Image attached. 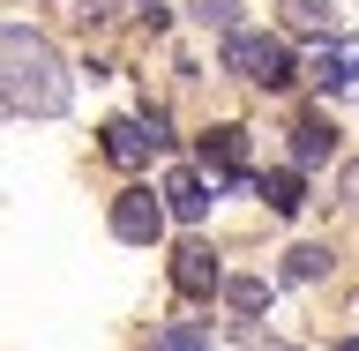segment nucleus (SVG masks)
Wrapping results in <instances>:
<instances>
[{
	"label": "nucleus",
	"instance_id": "1",
	"mask_svg": "<svg viewBox=\"0 0 359 351\" xmlns=\"http://www.w3.org/2000/svg\"><path fill=\"white\" fill-rule=\"evenodd\" d=\"M67 97H75V90H67L60 53H53L38 30L0 22V112H15V120H60Z\"/></svg>",
	"mask_w": 359,
	"mask_h": 351
},
{
	"label": "nucleus",
	"instance_id": "2",
	"mask_svg": "<svg viewBox=\"0 0 359 351\" xmlns=\"http://www.w3.org/2000/svg\"><path fill=\"white\" fill-rule=\"evenodd\" d=\"M224 67L255 90H292V45L269 30H224Z\"/></svg>",
	"mask_w": 359,
	"mask_h": 351
},
{
	"label": "nucleus",
	"instance_id": "3",
	"mask_svg": "<svg viewBox=\"0 0 359 351\" xmlns=\"http://www.w3.org/2000/svg\"><path fill=\"white\" fill-rule=\"evenodd\" d=\"M112 240L128 247H157L165 240V202L150 187H128V195H112Z\"/></svg>",
	"mask_w": 359,
	"mask_h": 351
},
{
	"label": "nucleus",
	"instance_id": "4",
	"mask_svg": "<svg viewBox=\"0 0 359 351\" xmlns=\"http://www.w3.org/2000/svg\"><path fill=\"white\" fill-rule=\"evenodd\" d=\"M157 202H165V217L202 224V217H210V202H217V179H202L195 165H172V172H165V187H157Z\"/></svg>",
	"mask_w": 359,
	"mask_h": 351
},
{
	"label": "nucleus",
	"instance_id": "5",
	"mask_svg": "<svg viewBox=\"0 0 359 351\" xmlns=\"http://www.w3.org/2000/svg\"><path fill=\"white\" fill-rule=\"evenodd\" d=\"M307 83L322 90H359V38H314V60H307Z\"/></svg>",
	"mask_w": 359,
	"mask_h": 351
},
{
	"label": "nucleus",
	"instance_id": "6",
	"mask_svg": "<svg viewBox=\"0 0 359 351\" xmlns=\"http://www.w3.org/2000/svg\"><path fill=\"white\" fill-rule=\"evenodd\" d=\"M105 157L120 165V172H135V165H150V157H157L150 128H142V112H120V120H105Z\"/></svg>",
	"mask_w": 359,
	"mask_h": 351
},
{
	"label": "nucleus",
	"instance_id": "7",
	"mask_svg": "<svg viewBox=\"0 0 359 351\" xmlns=\"http://www.w3.org/2000/svg\"><path fill=\"white\" fill-rule=\"evenodd\" d=\"M217 254H210V240H180L172 247V284L187 291V299H202V291H217Z\"/></svg>",
	"mask_w": 359,
	"mask_h": 351
},
{
	"label": "nucleus",
	"instance_id": "8",
	"mask_svg": "<svg viewBox=\"0 0 359 351\" xmlns=\"http://www.w3.org/2000/svg\"><path fill=\"white\" fill-rule=\"evenodd\" d=\"M240 165H247V135L240 128H210V135H202V172H210V179L240 172Z\"/></svg>",
	"mask_w": 359,
	"mask_h": 351
},
{
	"label": "nucleus",
	"instance_id": "9",
	"mask_svg": "<svg viewBox=\"0 0 359 351\" xmlns=\"http://www.w3.org/2000/svg\"><path fill=\"white\" fill-rule=\"evenodd\" d=\"M255 195H262L269 209H277V217H292V209L307 202V179H299V172L285 165V172H262V179H255Z\"/></svg>",
	"mask_w": 359,
	"mask_h": 351
},
{
	"label": "nucleus",
	"instance_id": "10",
	"mask_svg": "<svg viewBox=\"0 0 359 351\" xmlns=\"http://www.w3.org/2000/svg\"><path fill=\"white\" fill-rule=\"evenodd\" d=\"M330 142L337 135L322 128V120H299V128H292V172H314V165L330 157Z\"/></svg>",
	"mask_w": 359,
	"mask_h": 351
},
{
	"label": "nucleus",
	"instance_id": "11",
	"mask_svg": "<svg viewBox=\"0 0 359 351\" xmlns=\"http://www.w3.org/2000/svg\"><path fill=\"white\" fill-rule=\"evenodd\" d=\"M330 262H337L330 247L307 240V247H292V254H285V277H292V284H322V277H330Z\"/></svg>",
	"mask_w": 359,
	"mask_h": 351
},
{
	"label": "nucleus",
	"instance_id": "12",
	"mask_svg": "<svg viewBox=\"0 0 359 351\" xmlns=\"http://www.w3.org/2000/svg\"><path fill=\"white\" fill-rule=\"evenodd\" d=\"M277 15H285L292 38H330V8H322V0H285Z\"/></svg>",
	"mask_w": 359,
	"mask_h": 351
},
{
	"label": "nucleus",
	"instance_id": "13",
	"mask_svg": "<svg viewBox=\"0 0 359 351\" xmlns=\"http://www.w3.org/2000/svg\"><path fill=\"white\" fill-rule=\"evenodd\" d=\"M217 291H224V307H232V314H262L269 307V284H262V277H217Z\"/></svg>",
	"mask_w": 359,
	"mask_h": 351
},
{
	"label": "nucleus",
	"instance_id": "14",
	"mask_svg": "<svg viewBox=\"0 0 359 351\" xmlns=\"http://www.w3.org/2000/svg\"><path fill=\"white\" fill-rule=\"evenodd\" d=\"M150 351H217V344H210L202 322H165V329L150 336Z\"/></svg>",
	"mask_w": 359,
	"mask_h": 351
},
{
	"label": "nucleus",
	"instance_id": "15",
	"mask_svg": "<svg viewBox=\"0 0 359 351\" xmlns=\"http://www.w3.org/2000/svg\"><path fill=\"white\" fill-rule=\"evenodd\" d=\"M187 22H210V30H240V0H187Z\"/></svg>",
	"mask_w": 359,
	"mask_h": 351
},
{
	"label": "nucleus",
	"instance_id": "16",
	"mask_svg": "<svg viewBox=\"0 0 359 351\" xmlns=\"http://www.w3.org/2000/svg\"><path fill=\"white\" fill-rule=\"evenodd\" d=\"M142 8H150V0H83L90 22H105V15H142Z\"/></svg>",
	"mask_w": 359,
	"mask_h": 351
},
{
	"label": "nucleus",
	"instance_id": "17",
	"mask_svg": "<svg viewBox=\"0 0 359 351\" xmlns=\"http://www.w3.org/2000/svg\"><path fill=\"white\" fill-rule=\"evenodd\" d=\"M337 195H344V202L359 209V165H344V172H337Z\"/></svg>",
	"mask_w": 359,
	"mask_h": 351
},
{
	"label": "nucleus",
	"instance_id": "18",
	"mask_svg": "<svg viewBox=\"0 0 359 351\" xmlns=\"http://www.w3.org/2000/svg\"><path fill=\"white\" fill-rule=\"evenodd\" d=\"M330 351H359V336H344V344H330Z\"/></svg>",
	"mask_w": 359,
	"mask_h": 351
},
{
	"label": "nucleus",
	"instance_id": "19",
	"mask_svg": "<svg viewBox=\"0 0 359 351\" xmlns=\"http://www.w3.org/2000/svg\"><path fill=\"white\" fill-rule=\"evenodd\" d=\"M277 351H292V344H277Z\"/></svg>",
	"mask_w": 359,
	"mask_h": 351
}]
</instances>
